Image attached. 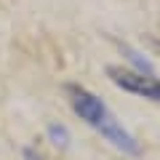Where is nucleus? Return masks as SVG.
Listing matches in <instances>:
<instances>
[{"label": "nucleus", "instance_id": "1", "mask_svg": "<svg viewBox=\"0 0 160 160\" xmlns=\"http://www.w3.org/2000/svg\"><path fill=\"white\" fill-rule=\"evenodd\" d=\"M67 96H69V107L75 109V115L86 126H91L96 133H102L115 149H120L123 155H131V158H139L142 155V144L136 142V136L115 118L112 109L96 93H91L88 88L72 83V86H67Z\"/></svg>", "mask_w": 160, "mask_h": 160}, {"label": "nucleus", "instance_id": "2", "mask_svg": "<svg viewBox=\"0 0 160 160\" xmlns=\"http://www.w3.org/2000/svg\"><path fill=\"white\" fill-rule=\"evenodd\" d=\"M107 78L112 80L118 88H123V91L136 93V96H142V99H149V102L160 104V80L155 78L152 72H139V69H126V67L109 64Z\"/></svg>", "mask_w": 160, "mask_h": 160}, {"label": "nucleus", "instance_id": "3", "mask_svg": "<svg viewBox=\"0 0 160 160\" xmlns=\"http://www.w3.org/2000/svg\"><path fill=\"white\" fill-rule=\"evenodd\" d=\"M48 136H51V142L56 147H67L69 144V133L64 126H48Z\"/></svg>", "mask_w": 160, "mask_h": 160}]
</instances>
